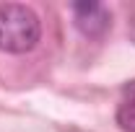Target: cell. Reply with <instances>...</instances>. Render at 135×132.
<instances>
[{"mask_svg": "<svg viewBox=\"0 0 135 132\" xmlns=\"http://www.w3.org/2000/svg\"><path fill=\"white\" fill-rule=\"evenodd\" d=\"M117 124L125 132H135V80L122 88V99L117 106Z\"/></svg>", "mask_w": 135, "mask_h": 132, "instance_id": "3", "label": "cell"}, {"mask_svg": "<svg viewBox=\"0 0 135 132\" xmlns=\"http://www.w3.org/2000/svg\"><path fill=\"white\" fill-rule=\"evenodd\" d=\"M73 23L75 29L88 36V39H99L112 29V13L107 5L94 3V0H81V3H73Z\"/></svg>", "mask_w": 135, "mask_h": 132, "instance_id": "2", "label": "cell"}, {"mask_svg": "<svg viewBox=\"0 0 135 132\" xmlns=\"http://www.w3.org/2000/svg\"><path fill=\"white\" fill-rule=\"evenodd\" d=\"M42 36L39 16L29 5L5 3L0 5V49L8 54H23L36 47Z\"/></svg>", "mask_w": 135, "mask_h": 132, "instance_id": "1", "label": "cell"}]
</instances>
